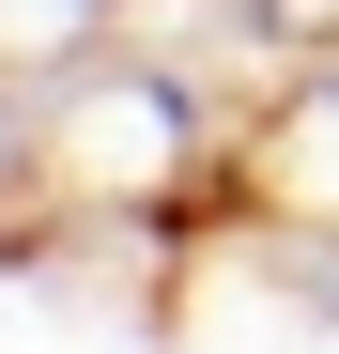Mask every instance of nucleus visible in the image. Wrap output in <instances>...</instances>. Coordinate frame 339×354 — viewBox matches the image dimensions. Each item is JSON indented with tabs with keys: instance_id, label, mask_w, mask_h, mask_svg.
<instances>
[{
	"instance_id": "nucleus-1",
	"label": "nucleus",
	"mask_w": 339,
	"mask_h": 354,
	"mask_svg": "<svg viewBox=\"0 0 339 354\" xmlns=\"http://www.w3.org/2000/svg\"><path fill=\"white\" fill-rule=\"evenodd\" d=\"M31 169L93 231H201L216 201H247V93L170 46H93L31 93Z\"/></svg>"
},
{
	"instance_id": "nucleus-4",
	"label": "nucleus",
	"mask_w": 339,
	"mask_h": 354,
	"mask_svg": "<svg viewBox=\"0 0 339 354\" xmlns=\"http://www.w3.org/2000/svg\"><path fill=\"white\" fill-rule=\"evenodd\" d=\"M46 201V169H31V93L0 77V216H31Z\"/></svg>"
},
{
	"instance_id": "nucleus-2",
	"label": "nucleus",
	"mask_w": 339,
	"mask_h": 354,
	"mask_svg": "<svg viewBox=\"0 0 339 354\" xmlns=\"http://www.w3.org/2000/svg\"><path fill=\"white\" fill-rule=\"evenodd\" d=\"M247 216L339 231V46H324V62H293V77L247 108Z\"/></svg>"
},
{
	"instance_id": "nucleus-3",
	"label": "nucleus",
	"mask_w": 339,
	"mask_h": 354,
	"mask_svg": "<svg viewBox=\"0 0 339 354\" xmlns=\"http://www.w3.org/2000/svg\"><path fill=\"white\" fill-rule=\"evenodd\" d=\"M93 46H124V0H0V77H16V93L77 77Z\"/></svg>"
}]
</instances>
